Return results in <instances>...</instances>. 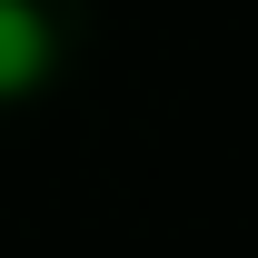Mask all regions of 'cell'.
<instances>
[{"mask_svg": "<svg viewBox=\"0 0 258 258\" xmlns=\"http://www.w3.org/2000/svg\"><path fill=\"white\" fill-rule=\"evenodd\" d=\"M60 70V30L40 0H0V99H30Z\"/></svg>", "mask_w": 258, "mask_h": 258, "instance_id": "obj_1", "label": "cell"}]
</instances>
